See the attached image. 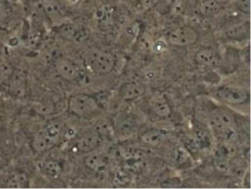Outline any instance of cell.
I'll return each mask as SVG.
<instances>
[{
    "label": "cell",
    "mask_w": 251,
    "mask_h": 189,
    "mask_svg": "<svg viewBox=\"0 0 251 189\" xmlns=\"http://www.w3.org/2000/svg\"><path fill=\"white\" fill-rule=\"evenodd\" d=\"M85 61L94 72L98 74H107L114 70L116 58L110 52L92 49L86 52Z\"/></svg>",
    "instance_id": "1"
},
{
    "label": "cell",
    "mask_w": 251,
    "mask_h": 189,
    "mask_svg": "<svg viewBox=\"0 0 251 189\" xmlns=\"http://www.w3.org/2000/svg\"><path fill=\"white\" fill-rule=\"evenodd\" d=\"M100 105L95 97L87 94H77L68 100V112L80 118H88L99 111Z\"/></svg>",
    "instance_id": "2"
},
{
    "label": "cell",
    "mask_w": 251,
    "mask_h": 189,
    "mask_svg": "<svg viewBox=\"0 0 251 189\" xmlns=\"http://www.w3.org/2000/svg\"><path fill=\"white\" fill-rule=\"evenodd\" d=\"M214 128L226 139L232 137L236 130V118L233 113L223 108H216L210 114Z\"/></svg>",
    "instance_id": "3"
},
{
    "label": "cell",
    "mask_w": 251,
    "mask_h": 189,
    "mask_svg": "<svg viewBox=\"0 0 251 189\" xmlns=\"http://www.w3.org/2000/svg\"><path fill=\"white\" fill-rule=\"evenodd\" d=\"M27 74L25 70L15 69L8 79V92L16 99H23L27 94Z\"/></svg>",
    "instance_id": "4"
},
{
    "label": "cell",
    "mask_w": 251,
    "mask_h": 189,
    "mask_svg": "<svg viewBox=\"0 0 251 189\" xmlns=\"http://www.w3.org/2000/svg\"><path fill=\"white\" fill-rule=\"evenodd\" d=\"M198 33L193 27L183 25L177 27L170 33L169 42L172 45L178 47L190 46L198 41Z\"/></svg>",
    "instance_id": "5"
},
{
    "label": "cell",
    "mask_w": 251,
    "mask_h": 189,
    "mask_svg": "<svg viewBox=\"0 0 251 189\" xmlns=\"http://www.w3.org/2000/svg\"><path fill=\"white\" fill-rule=\"evenodd\" d=\"M95 17L100 30H110L118 21V11L113 5L105 4L97 9Z\"/></svg>",
    "instance_id": "6"
},
{
    "label": "cell",
    "mask_w": 251,
    "mask_h": 189,
    "mask_svg": "<svg viewBox=\"0 0 251 189\" xmlns=\"http://www.w3.org/2000/svg\"><path fill=\"white\" fill-rule=\"evenodd\" d=\"M219 97L231 105L245 103L249 99V94L245 89L233 86H225L217 90Z\"/></svg>",
    "instance_id": "7"
},
{
    "label": "cell",
    "mask_w": 251,
    "mask_h": 189,
    "mask_svg": "<svg viewBox=\"0 0 251 189\" xmlns=\"http://www.w3.org/2000/svg\"><path fill=\"white\" fill-rule=\"evenodd\" d=\"M55 69L60 77L67 82H75L80 77V71L75 63L66 58L55 60Z\"/></svg>",
    "instance_id": "8"
},
{
    "label": "cell",
    "mask_w": 251,
    "mask_h": 189,
    "mask_svg": "<svg viewBox=\"0 0 251 189\" xmlns=\"http://www.w3.org/2000/svg\"><path fill=\"white\" fill-rule=\"evenodd\" d=\"M101 142V136L96 129H91L85 132L77 139L75 147L79 152L88 154L95 151Z\"/></svg>",
    "instance_id": "9"
},
{
    "label": "cell",
    "mask_w": 251,
    "mask_h": 189,
    "mask_svg": "<svg viewBox=\"0 0 251 189\" xmlns=\"http://www.w3.org/2000/svg\"><path fill=\"white\" fill-rule=\"evenodd\" d=\"M146 92V87L140 82H130L120 88L119 94L125 101H131L143 96Z\"/></svg>",
    "instance_id": "10"
},
{
    "label": "cell",
    "mask_w": 251,
    "mask_h": 189,
    "mask_svg": "<svg viewBox=\"0 0 251 189\" xmlns=\"http://www.w3.org/2000/svg\"><path fill=\"white\" fill-rule=\"evenodd\" d=\"M250 31H251L250 22L244 21L236 23L227 27L225 31V34L229 39L241 42V41L249 39Z\"/></svg>",
    "instance_id": "11"
},
{
    "label": "cell",
    "mask_w": 251,
    "mask_h": 189,
    "mask_svg": "<svg viewBox=\"0 0 251 189\" xmlns=\"http://www.w3.org/2000/svg\"><path fill=\"white\" fill-rule=\"evenodd\" d=\"M55 142L44 131L43 129L33 136L31 146L37 153H43L55 146Z\"/></svg>",
    "instance_id": "12"
},
{
    "label": "cell",
    "mask_w": 251,
    "mask_h": 189,
    "mask_svg": "<svg viewBox=\"0 0 251 189\" xmlns=\"http://www.w3.org/2000/svg\"><path fill=\"white\" fill-rule=\"evenodd\" d=\"M195 62L200 65L212 67L218 65L220 57L218 53L211 48L205 47L200 49L195 57Z\"/></svg>",
    "instance_id": "13"
},
{
    "label": "cell",
    "mask_w": 251,
    "mask_h": 189,
    "mask_svg": "<svg viewBox=\"0 0 251 189\" xmlns=\"http://www.w3.org/2000/svg\"><path fill=\"white\" fill-rule=\"evenodd\" d=\"M108 158L103 154L89 152L84 158V164L89 169L96 172L104 171L108 165Z\"/></svg>",
    "instance_id": "14"
},
{
    "label": "cell",
    "mask_w": 251,
    "mask_h": 189,
    "mask_svg": "<svg viewBox=\"0 0 251 189\" xmlns=\"http://www.w3.org/2000/svg\"><path fill=\"white\" fill-rule=\"evenodd\" d=\"M145 144L151 146H157L164 143L167 139V136L164 132L158 129H151L144 133L141 137Z\"/></svg>",
    "instance_id": "15"
},
{
    "label": "cell",
    "mask_w": 251,
    "mask_h": 189,
    "mask_svg": "<svg viewBox=\"0 0 251 189\" xmlns=\"http://www.w3.org/2000/svg\"><path fill=\"white\" fill-rule=\"evenodd\" d=\"M223 7L214 0H201L198 6V11L203 17H212L218 14Z\"/></svg>",
    "instance_id": "16"
},
{
    "label": "cell",
    "mask_w": 251,
    "mask_h": 189,
    "mask_svg": "<svg viewBox=\"0 0 251 189\" xmlns=\"http://www.w3.org/2000/svg\"><path fill=\"white\" fill-rule=\"evenodd\" d=\"M29 186V180L25 173H15L7 180L5 187L8 189H25Z\"/></svg>",
    "instance_id": "17"
},
{
    "label": "cell",
    "mask_w": 251,
    "mask_h": 189,
    "mask_svg": "<svg viewBox=\"0 0 251 189\" xmlns=\"http://www.w3.org/2000/svg\"><path fill=\"white\" fill-rule=\"evenodd\" d=\"M42 9L48 17L62 16V8L57 0H40Z\"/></svg>",
    "instance_id": "18"
},
{
    "label": "cell",
    "mask_w": 251,
    "mask_h": 189,
    "mask_svg": "<svg viewBox=\"0 0 251 189\" xmlns=\"http://www.w3.org/2000/svg\"><path fill=\"white\" fill-rule=\"evenodd\" d=\"M77 30V26L75 23H67L58 26L55 32L61 39L73 42Z\"/></svg>",
    "instance_id": "19"
},
{
    "label": "cell",
    "mask_w": 251,
    "mask_h": 189,
    "mask_svg": "<svg viewBox=\"0 0 251 189\" xmlns=\"http://www.w3.org/2000/svg\"><path fill=\"white\" fill-rule=\"evenodd\" d=\"M42 170L48 177L56 178L61 174L62 168L58 161L50 159L44 163Z\"/></svg>",
    "instance_id": "20"
},
{
    "label": "cell",
    "mask_w": 251,
    "mask_h": 189,
    "mask_svg": "<svg viewBox=\"0 0 251 189\" xmlns=\"http://www.w3.org/2000/svg\"><path fill=\"white\" fill-rule=\"evenodd\" d=\"M236 149L230 143H223L217 148L215 152V158L218 159L227 160L230 161L234 157Z\"/></svg>",
    "instance_id": "21"
},
{
    "label": "cell",
    "mask_w": 251,
    "mask_h": 189,
    "mask_svg": "<svg viewBox=\"0 0 251 189\" xmlns=\"http://www.w3.org/2000/svg\"><path fill=\"white\" fill-rule=\"evenodd\" d=\"M44 131L57 143L61 136V126L55 121L49 123L43 128Z\"/></svg>",
    "instance_id": "22"
},
{
    "label": "cell",
    "mask_w": 251,
    "mask_h": 189,
    "mask_svg": "<svg viewBox=\"0 0 251 189\" xmlns=\"http://www.w3.org/2000/svg\"><path fill=\"white\" fill-rule=\"evenodd\" d=\"M154 112L161 118H167L172 114V109L167 102H158L152 106Z\"/></svg>",
    "instance_id": "23"
},
{
    "label": "cell",
    "mask_w": 251,
    "mask_h": 189,
    "mask_svg": "<svg viewBox=\"0 0 251 189\" xmlns=\"http://www.w3.org/2000/svg\"><path fill=\"white\" fill-rule=\"evenodd\" d=\"M214 165L217 171L226 175H230L232 172L231 165L230 161L227 160L218 159L214 158Z\"/></svg>",
    "instance_id": "24"
},
{
    "label": "cell",
    "mask_w": 251,
    "mask_h": 189,
    "mask_svg": "<svg viewBox=\"0 0 251 189\" xmlns=\"http://www.w3.org/2000/svg\"><path fill=\"white\" fill-rule=\"evenodd\" d=\"M233 3L238 11L249 15L251 13V0H233Z\"/></svg>",
    "instance_id": "25"
},
{
    "label": "cell",
    "mask_w": 251,
    "mask_h": 189,
    "mask_svg": "<svg viewBox=\"0 0 251 189\" xmlns=\"http://www.w3.org/2000/svg\"><path fill=\"white\" fill-rule=\"evenodd\" d=\"M134 121L130 118H127L122 120L121 122L119 124L118 129L121 133H129L131 131L132 129L134 128Z\"/></svg>",
    "instance_id": "26"
},
{
    "label": "cell",
    "mask_w": 251,
    "mask_h": 189,
    "mask_svg": "<svg viewBox=\"0 0 251 189\" xmlns=\"http://www.w3.org/2000/svg\"><path fill=\"white\" fill-rule=\"evenodd\" d=\"M155 4V0H139L136 2V8L139 11H145L152 8Z\"/></svg>",
    "instance_id": "27"
},
{
    "label": "cell",
    "mask_w": 251,
    "mask_h": 189,
    "mask_svg": "<svg viewBox=\"0 0 251 189\" xmlns=\"http://www.w3.org/2000/svg\"><path fill=\"white\" fill-rule=\"evenodd\" d=\"M9 14V7L8 4L3 1L0 0V20H4L8 17Z\"/></svg>",
    "instance_id": "28"
},
{
    "label": "cell",
    "mask_w": 251,
    "mask_h": 189,
    "mask_svg": "<svg viewBox=\"0 0 251 189\" xmlns=\"http://www.w3.org/2000/svg\"><path fill=\"white\" fill-rule=\"evenodd\" d=\"M29 42L30 45L33 47H38L41 42V35L38 31L32 32L29 36Z\"/></svg>",
    "instance_id": "29"
},
{
    "label": "cell",
    "mask_w": 251,
    "mask_h": 189,
    "mask_svg": "<svg viewBox=\"0 0 251 189\" xmlns=\"http://www.w3.org/2000/svg\"><path fill=\"white\" fill-rule=\"evenodd\" d=\"M165 42H163V41H158V42H155V44L153 46L154 50L156 52H161V51H163L165 49Z\"/></svg>",
    "instance_id": "30"
},
{
    "label": "cell",
    "mask_w": 251,
    "mask_h": 189,
    "mask_svg": "<svg viewBox=\"0 0 251 189\" xmlns=\"http://www.w3.org/2000/svg\"><path fill=\"white\" fill-rule=\"evenodd\" d=\"M216 2L219 4V5H222V6H225V5H227L230 3L232 0H214Z\"/></svg>",
    "instance_id": "31"
},
{
    "label": "cell",
    "mask_w": 251,
    "mask_h": 189,
    "mask_svg": "<svg viewBox=\"0 0 251 189\" xmlns=\"http://www.w3.org/2000/svg\"><path fill=\"white\" fill-rule=\"evenodd\" d=\"M67 1L72 5H77V4L80 3L81 0H67Z\"/></svg>",
    "instance_id": "32"
}]
</instances>
